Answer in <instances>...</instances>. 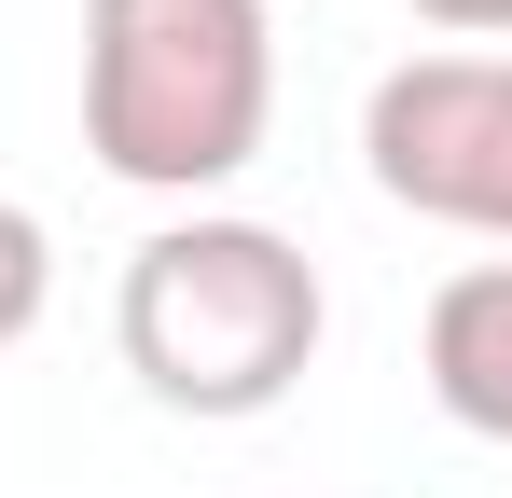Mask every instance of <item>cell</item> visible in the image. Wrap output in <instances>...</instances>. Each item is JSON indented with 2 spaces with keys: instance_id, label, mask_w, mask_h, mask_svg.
<instances>
[{
  "instance_id": "3",
  "label": "cell",
  "mask_w": 512,
  "mask_h": 498,
  "mask_svg": "<svg viewBox=\"0 0 512 498\" xmlns=\"http://www.w3.org/2000/svg\"><path fill=\"white\" fill-rule=\"evenodd\" d=\"M360 166L388 208L512 249V56H402L360 97Z\"/></svg>"
},
{
  "instance_id": "5",
  "label": "cell",
  "mask_w": 512,
  "mask_h": 498,
  "mask_svg": "<svg viewBox=\"0 0 512 498\" xmlns=\"http://www.w3.org/2000/svg\"><path fill=\"white\" fill-rule=\"evenodd\" d=\"M42 305H56V236H42L28 194H0V346H28Z\"/></svg>"
},
{
  "instance_id": "4",
  "label": "cell",
  "mask_w": 512,
  "mask_h": 498,
  "mask_svg": "<svg viewBox=\"0 0 512 498\" xmlns=\"http://www.w3.org/2000/svg\"><path fill=\"white\" fill-rule=\"evenodd\" d=\"M429 402L457 415L471 443H512V263H457L443 291H429Z\"/></svg>"
},
{
  "instance_id": "1",
  "label": "cell",
  "mask_w": 512,
  "mask_h": 498,
  "mask_svg": "<svg viewBox=\"0 0 512 498\" xmlns=\"http://www.w3.org/2000/svg\"><path fill=\"white\" fill-rule=\"evenodd\" d=\"M319 332H333L319 263L277 236V222H250V208H180V222H153V236L125 249V291H111L125 374L167 415H208V429L277 415L305 388Z\"/></svg>"
},
{
  "instance_id": "2",
  "label": "cell",
  "mask_w": 512,
  "mask_h": 498,
  "mask_svg": "<svg viewBox=\"0 0 512 498\" xmlns=\"http://www.w3.org/2000/svg\"><path fill=\"white\" fill-rule=\"evenodd\" d=\"M277 125L263 0H84V153L125 194L208 208Z\"/></svg>"
},
{
  "instance_id": "6",
  "label": "cell",
  "mask_w": 512,
  "mask_h": 498,
  "mask_svg": "<svg viewBox=\"0 0 512 498\" xmlns=\"http://www.w3.org/2000/svg\"><path fill=\"white\" fill-rule=\"evenodd\" d=\"M402 14H416V28H443L457 56H471V42H512V0H402Z\"/></svg>"
}]
</instances>
